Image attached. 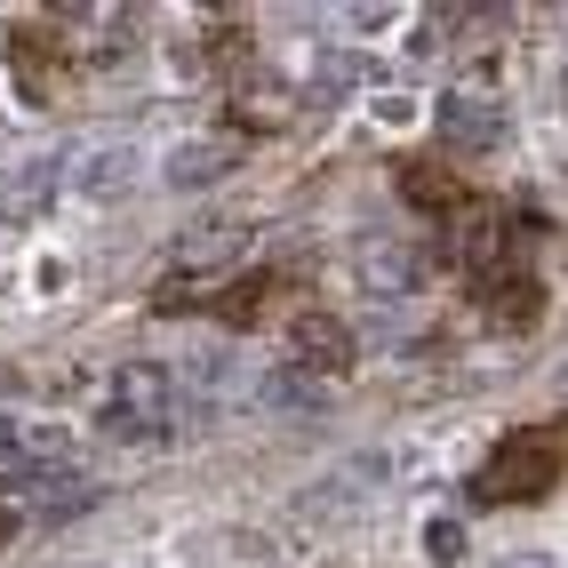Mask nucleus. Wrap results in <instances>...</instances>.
Here are the masks:
<instances>
[{"instance_id": "f257e3e1", "label": "nucleus", "mask_w": 568, "mask_h": 568, "mask_svg": "<svg viewBox=\"0 0 568 568\" xmlns=\"http://www.w3.org/2000/svg\"><path fill=\"white\" fill-rule=\"evenodd\" d=\"M552 440H537V433H513L505 448H497V465H488L480 480H473V497L480 505H513V497H537V488H552Z\"/></svg>"}, {"instance_id": "f03ea898", "label": "nucleus", "mask_w": 568, "mask_h": 568, "mask_svg": "<svg viewBox=\"0 0 568 568\" xmlns=\"http://www.w3.org/2000/svg\"><path fill=\"white\" fill-rule=\"evenodd\" d=\"M9 488H17V497L41 513V520H72V513H89V505H97V480H81L72 465H24Z\"/></svg>"}, {"instance_id": "7ed1b4c3", "label": "nucleus", "mask_w": 568, "mask_h": 568, "mask_svg": "<svg viewBox=\"0 0 568 568\" xmlns=\"http://www.w3.org/2000/svg\"><path fill=\"white\" fill-rule=\"evenodd\" d=\"M353 264H361V288L368 296H408L416 281H425V256H416L408 241H385V233H368Z\"/></svg>"}, {"instance_id": "20e7f679", "label": "nucleus", "mask_w": 568, "mask_h": 568, "mask_svg": "<svg viewBox=\"0 0 568 568\" xmlns=\"http://www.w3.org/2000/svg\"><path fill=\"white\" fill-rule=\"evenodd\" d=\"M64 176H72V193L112 201V193H129V184H136V144H89Z\"/></svg>"}, {"instance_id": "39448f33", "label": "nucleus", "mask_w": 568, "mask_h": 568, "mask_svg": "<svg viewBox=\"0 0 568 568\" xmlns=\"http://www.w3.org/2000/svg\"><path fill=\"white\" fill-rule=\"evenodd\" d=\"M112 385H121V408H136V416H144L153 433H169V400H176V376H169L161 361H121V376H112Z\"/></svg>"}, {"instance_id": "423d86ee", "label": "nucleus", "mask_w": 568, "mask_h": 568, "mask_svg": "<svg viewBox=\"0 0 568 568\" xmlns=\"http://www.w3.org/2000/svg\"><path fill=\"white\" fill-rule=\"evenodd\" d=\"M440 136L457 144V153H488V144H505V112L473 104V97H440Z\"/></svg>"}, {"instance_id": "0eeeda50", "label": "nucleus", "mask_w": 568, "mask_h": 568, "mask_svg": "<svg viewBox=\"0 0 568 568\" xmlns=\"http://www.w3.org/2000/svg\"><path fill=\"white\" fill-rule=\"evenodd\" d=\"M288 336H296V345H288V353H296V368H353V328H345V321L305 313Z\"/></svg>"}, {"instance_id": "6e6552de", "label": "nucleus", "mask_w": 568, "mask_h": 568, "mask_svg": "<svg viewBox=\"0 0 568 568\" xmlns=\"http://www.w3.org/2000/svg\"><path fill=\"white\" fill-rule=\"evenodd\" d=\"M241 248H248L241 224H193V233H184L169 256H176V273H224V264H233Z\"/></svg>"}, {"instance_id": "1a4fd4ad", "label": "nucleus", "mask_w": 568, "mask_h": 568, "mask_svg": "<svg viewBox=\"0 0 568 568\" xmlns=\"http://www.w3.org/2000/svg\"><path fill=\"white\" fill-rule=\"evenodd\" d=\"M233 161H241L233 144H209V136H201V144H176V153L161 161V176L176 184V193H209L216 176H233Z\"/></svg>"}, {"instance_id": "9d476101", "label": "nucleus", "mask_w": 568, "mask_h": 568, "mask_svg": "<svg viewBox=\"0 0 568 568\" xmlns=\"http://www.w3.org/2000/svg\"><path fill=\"white\" fill-rule=\"evenodd\" d=\"M57 161H32V169H17V176H0V216L9 224H32V216H49V201H57Z\"/></svg>"}, {"instance_id": "9b49d317", "label": "nucleus", "mask_w": 568, "mask_h": 568, "mask_svg": "<svg viewBox=\"0 0 568 568\" xmlns=\"http://www.w3.org/2000/svg\"><path fill=\"white\" fill-rule=\"evenodd\" d=\"M256 400L273 408V416H313V408H321V385H313V376H305V368L288 361V368H264Z\"/></svg>"}, {"instance_id": "f8f14e48", "label": "nucleus", "mask_w": 568, "mask_h": 568, "mask_svg": "<svg viewBox=\"0 0 568 568\" xmlns=\"http://www.w3.org/2000/svg\"><path fill=\"white\" fill-rule=\"evenodd\" d=\"M97 433H104V440H161V433L144 425L136 408H121V400H104V408H97Z\"/></svg>"}, {"instance_id": "ddd939ff", "label": "nucleus", "mask_w": 568, "mask_h": 568, "mask_svg": "<svg viewBox=\"0 0 568 568\" xmlns=\"http://www.w3.org/2000/svg\"><path fill=\"white\" fill-rule=\"evenodd\" d=\"M425 552H433L440 568H457V560H465V520H448V513L425 520Z\"/></svg>"}, {"instance_id": "4468645a", "label": "nucleus", "mask_w": 568, "mask_h": 568, "mask_svg": "<svg viewBox=\"0 0 568 568\" xmlns=\"http://www.w3.org/2000/svg\"><path fill=\"white\" fill-rule=\"evenodd\" d=\"M17 448H24V425H17V416H0V457H17Z\"/></svg>"}, {"instance_id": "2eb2a0df", "label": "nucleus", "mask_w": 568, "mask_h": 568, "mask_svg": "<svg viewBox=\"0 0 568 568\" xmlns=\"http://www.w3.org/2000/svg\"><path fill=\"white\" fill-rule=\"evenodd\" d=\"M505 568H545V560H505Z\"/></svg>"}]
</instances>
